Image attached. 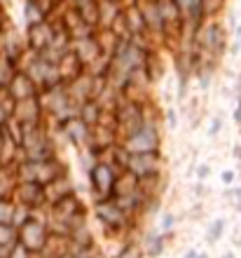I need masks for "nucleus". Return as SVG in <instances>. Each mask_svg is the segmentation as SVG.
<instances>
[{
    "label": "nucleus",
    "instance_id": "f257e3e1",
    "mask_svg": "<svg viewBox=\"0 0 241 258\" xmlns=\"http://www.w3.org/2000/svg\"><path fill=\"white\" fill-rule=\"evenodd\" d=\"M227 31L218 21V17L215 19H204L194 31V49L204 52V54H211L218 61L227 54Z\"/></svg>",
    "mask_w": 241,
    "mask_h": 258
},
{
    "label": "nucleus",
    "instance_id": "f03ea898",
    "mask_svg": "<svg viewBox=\"0 0 241 258\" xmlns=\"http://www.w3.org/2000/svg\"><path fill=\"white\" fill-rule=\"evenodd\" d=\"M94 211H96V216H99V221L103 223V232H108V235H124V232H129L136 225L134 218H129L115 204L113 197L94 202Z\"/></svg>",
    "mask_w": 241,
    "mask_h": 258
},
{
    "label": "nucleus",
    "instance_id": "7ed1b4c3",
    "mask_svg": "<svg viewBox=\"0 0 241 258\" xmlns=\"http://www.w3.org/2000/svg\"><path fill=\"white\" fill-rule=\"evenodd\" d=\"M115 117H117L115 134H117V143H122L127 136L136 134L145 124V120H143V103L129 101V99L122 96L120 103L115 106Z\"/></svg>",
    "mask_w": 241,
    "mask_h": 258
},
{
    "label": "nucleus",
    "instance_id": "20e7f679",
    "mask_svg": "<svg viewBox=\"0 0 241 258\" xmlns=\"http://www.w3.org/2000/svg\"><path fill=\"white\" fill-rule=\"evenodd\" d=\"M122 146L127 153H157V150H162L159 124H143L136 134L127 136Z\"/></svg>",
    "mask_w": 241,
    "mask_h": 258
},
{
    "label": "nucleus",
    "instance_id": "39448f33",
    "mask_svg": "<svg viewBox=\"0 0 241 258\" xmlns=\"http://www.w3.org/2000/svg\"><path fill=\"white\" fill-rule=\"evenodd\" d=\"M117 178V171L108 167L106 162H94L89 167V185H92V197L94 202L113 197V185Z\"/></svg>",
    "mask_w": 241,
    "mask_h": 258
},
{
    "label": "nucleus",
    "instance_id": "423d86ee",
    "mask_svg": "<svg viewBox=\"0 0 241 258\" xmlns=\"http://www.w3.org/2000/svg\"><path fill=\"white\" fill-rule=\"evenodd\" d=\"M45 239H47V228L38 218H28L26 223L17 228V242L31 253H40Z\"/></svg>",
    "mask_w": 241,
    "mask_h": 258
},
{
    "label": "nucleus",
    "instance_id": "0eeeda50",
    "mask_svg": "<svg viewBox=\"0 0 241 258\" xmlns=\"http://www.w3.org/2000/svg\"><path fill=\"white\" fill-rule=\"evenodd\" d=\"M127 171H131V174L138 178L150 176V174H162V171H164L162 150H157V153H129Z\"/></svg>",
    "mask_w": 241,
    "mask_h": 258
},
{
    "label": "nucleus",
    "instance_id": "6e6552de",
    "mask_svg": "<svg viewBox=\"0 0 241 258\" xmlns=\"http://www.w3.org/2000/svg\"><path fill=\"white\" fill-rule=\"evenodd\" d=\"M12 200L17 204L28 207V209H42V207H47V204H45V190H42V185L35 183V181H17Z\"/></svg>",
    "mask_w": 241,
    "mask_h": 258
},
{
    "label": "nucleus",
    "instance_id": "1a4fd4ad",
    "mask_svg": "<svg viewBox=\"0 0 241 258\" xmlns=\"http://www.w3.org/2000/svg\"><path fill=\"white\" fill-rule=\"evenodd\" d=\"M56 129H59V134L63 136L70 146H75L77 150H82L89 143V132H92V127H87L80 117H73V120L59 124Z\"/></svg>",
    "mask_w": 241,
    "mask_h": 258
},
{
    "label": "nucleus",
    "instance_id": "9d476101",
    "mask_svg": "<svg viewBox=\"0 0 241 258\" xmlns=\"http://www.w3.org/2000/svg\"><path fill=\"white\" fill-rule=\"evenodd\" d=\"M12 120L17 122H35V120H42L45 113H42V106H40V99L38 96H28V99H19L14 103V110H12Z\"/></svg>",
    "mask_w": 241,
    "mask_h": 258
},
{
    "label": "nucleus",
    "instance_id": "9b49d317",
    "mask_svg": "<svg viewBox=\"0 0 241 258\" xmlns=\"http://www.w3.org/2000/svg\"><path fill=\"white\" fill-rule=\"evenodd\" d=\"M7 92L14 96V101H19V99H28V96H38L40 94V89L35 87V82L28 78L24 71H14V75L10 78V82L5 85Z\"/></svg>",
    "mask_w": 241,
    "mask_h": 258
},
{
    "label": "nucleus",
    "instance_id": "f8f14e48",
    "mask_svg": "<svg viewBox=\"0 0 241 258\" xmlns=\"http://www.w3.org/2000/svg\"><path fill=\"white\" fill-rule=\"evenodd\" d=\"M49 38H52V24L47 19L26 26V47L28 49L40 52V49H45L49 45Z\"/></svg>",
    "mask_w": 241,
    "mask_h": 258
},
{
    "label": "nucleus",
    "instance_id": "ddd939ff",
    "mask_svg": "<svg viewBox=\"0 0 241 258\" xmlns=\"http://www.w3.org/2000/svg\"><path fill=\"white\" fill-rule=\"evenodd\" d=\"M35 164V183H49V181H54L56 176H61V174H66L68 167L66 162H61L59 155L49 157V160H42V162H33Z\"/></svg>",
    "mask_w": 241,
    "mask_h": 258
},
{
    "label": "nucleus",
    "instance_id": "4468645a",
    "mask_svg": "<svg viewBox=\"0 0 241 258\" xmlns=\"http://www.w3.org/2000/svg\"><path fill=\"white\" fill-rule=\"evenodd\" d=\"M42 190H45V204H54L59 202L61 197H66L68 192H73V181H70V174H61V176H56L54 181H49V183L42 185Z\"/></svg>",
    "mask_w": 241,
    "mask_h": 258
},
{
    "label": "nucleus",
    "instance_id": "2eb2a0df",
    "mask_svg": "<svg viewBox=\"0 0 241 258\" xmlns=\"http://www.w3.org/2000/svg\"><path fill=\"white\" fill-rule=\"evenodd\" d=\"M54 66H56V71H59L61 82H70L73 78H77L80 73H85V63L73 54V49L63 52V54L59 56V61L54 63Z\"/></svg>",
    "mask_w": 241,
    "mask_h": 258
},
{
    "label": "nucleus",
    "instance_id": "dca6fc26",
    "mask_svg": "<svg viewBox=\"0 0 241 258\" xmlns=\"http://www.w3.org/2000/svg\"><path fill=\"white\" fill-rule=\"evenodd\" d=\"M89 87H92V75L85 71V73H80L70 82H66L68 99H70L73 103H77V106L85 103V101H89Z\"/></svg>",
    "mask_w": 241,
    "mask_h": 258
},
{
    "label": "nucleus",
    "instance_id": "f3484780",
    "mask_svg": "<svg viewBox=\"0 0 241 258\" xmlns=\"http://www.w3.org/2000/svg\"><path fill=\"white\" fill-rule=\"evenodd\" d=\"M122 19H124V26H127L129 38H136V35L145 33V21H143V14H141V10H138L136 3L122 5Z\"/></svg>",
    "mask_w": 241,
    "mask_h": 258
},
{
    "label": "nucleus",
    "instance_id": "a211bd4d",
    "mask_svg": "<svg viewBox=\"0 0 241 258\" xmlns=\"http://www.w3.org/2000/svg\"><path fill=\"white\" fill-rule=\"evenodd\" d=\"M70 49H73V54L77 56L85 66H87V63H92L96 56L101 54V47H99V42H96L94 35L82 38V40H70Z\"/></svg>",
    "mask_w": 241,
    "mask_h": 258
},
{
    "label": "nucleus",
    "instance_id": "6ab92c4d",
    "mask_svg": "<svg viewBox=\"0 0 241 258\" xmlns=\"http://www.w3.org/2000/svg\"><path fill=\"white\" fill-rule=\"evenodd\" d=\"M143 71H145L147 80L157 85L164 78V59H162L159 49H147L145 52V61H143Z\"/></svg>",
    "mask_w": 241,
    "mask_h": 258
},
{
    "label": "nucleus",
    "instance_id": "aec40b11",
    "mask_svg": "<svg viewBox=\"0 0 241 258\" xmlns=\"http://www.w3.org/2000/svg\"><path fill=\"white\" fill-rule=\"evenodd\" d=\"M75 7V12L85 24L99 28V0H75L70 3Z\"/></svg>",
    "mask_w": 241,
    "mask_h": 258
},
{
    "label": "nucleus",
    "instance_id": "412c9836",
    "mask_svg": "<svg viewBox=\"0 0 241 258\" xmlns=\"http://www.w3.org/2000/svg\"><path fill=\"white\" fill-rule=\"evenodd\" d=\"M122 12L120 0H99V28H108Z\"/></svg>",
    "mask_w": 241,
    "mask_h": 258
},
{
    "label": "nucleus",
    "instance_id": "4be33fe9",
    "mask_svg": "<svg viewBox=\"0 0 241 258\" xmlns=\"http://www.w3.org/2000/svg\"><path fill=\"white\" fill-rule=\"evenodd\" d=\"M162 188H164V171L138 178V190L143 197H162Z\"/></svg>",
    "mask_w": 241,
    "mask_h": 258
},
{
    "label": "nucleus",
    "instance_id": "5701e85b",
    "mask_svg": "<svg viewBox=\"0 0 241 258\" xmlns=\"http://www.w3.org/2000/svg\"><path fill=\"white\" fill-rule=\"evenodd\" d=\"M138 190V176H134L131 171H120L117 178H115V185H113V197H120V195H131V192Z\"/></svg>",
    "mask_w": 241,
    "mask_h": 258
},
{
    "label": "nucleus",
    "instance_id": "b1692460",
    "mask_svg": "<svg viewBox=\"0 0 241 258\" xmlns=\"http://www.w3.org/2000/svg\"><path fill=\"white\" fill-rule=\"evenodd\" d=\"M183 12V24L190 26H199L201 24V0H176Z\"/></svg>",
    "mask_w": 241,
    "mask_h": 258
},
{
    "label": "nucleus",
    "instance_id": "393cba45",
    "mask_svg": "<svg viewBox=\"0 0 241 258\" xmlns=\"http://www.w3.org/2000/svg\"><path fill=\"white\" fill-rule=\"evenodd\" d=\"M14 185H17V171H14V164L0 167V197H12Z\"/></svg>",
    "mask_w": 241,
    "mask_h": 258
},
{
    "label": "nucleus",
    "instance_id": "a878e982",
    "mask_svg": "<svg viewBox=\"0 0 241 258\" xmlns=\"http://www.w3.org/2000/svg\"><path fill=\"white\" fill-rule=\"evenodd\" d=\"M101 103L99 101H85V103H80V113H77V117H80L82 122L87 124V127H94L96 122H99V115H101Z\"/></svg>",
    "mask_w": 241,
    "mask_h": 258
},
{
    "label": "nucleus",
    "instance_id": "bb28decb",
    "mask_svg": "<svg viewBox=\"0 0 241 258\" xmlns=\"http://www.w3.org/2000/svg\"><path fill=\"white\" fill-rule=\"evenodd\" d=\"M94 38H96V42H99V47H101V52L103 54H110L113 56V49H115V45H117V35L110 31V28H96V33H94Z\"/></svg>",
    "mask_w": 241,
    "mask_h": 258
},
{
    "label": "nucleus",
    "instance_id": "cd10ccee",
    "mask_svg": "<svg viewBox=\"0 0 241 258\" xmlns=\"http://www.w3.org/2000/svg\"><path fill=\"white\" fill-rule=\"evenodd\" d=\"M110 66H113V56H110V54H103V52H101L94 61L85 66V71H87L89 75H108Z\"/></svg>",
    "mask_w": 241,
    "mask_h": 258
},
{
    "label": "nucleus",
    "instance_id": "c85d7f7f",
    "mask_svg": "<svg viewBox=\"0 0 241 258\" xmlns=\"http://www.w3.org/2000/svg\"><path fill=\"white\" fill-rule=\"evenodd\" d=\"M225 0H201V21L204 19H215L222 12Z\"/></svg>",
    "mask_w": 241,
    "mask_h": 258
},
{
    "label": "nucleus",
    "instance_id": "c756f323",
    "mask_svg": "<svg viewBox=\"0 0 241 258\" xmlns=\"http://www.w3.org/2000/svg\"><path fill=\"white\" fill-rule=\"evenodd\" d=\"M167 239H169V232H167V235H150V237H147V249H145V253H147V256H159V253L164 251V244H167Z\"/></svg>",
    "mask_w": 241,
    "mask_h": 258
},
{
    "label": "nucleus",
    "instance_id": "7c9ffc66",
    "mask_svg": "<svg viewBox=\"0 0 241 258\" xmlns=\"http://www.w3.org/2000/svg\"><path fill=\"white\" fill-rule=\"evenodd\" d=\"M96 28L80 21V24H75L73 28H68V35H70V40H82V38H89V35H94Z\"/></svg>",
    "mask_w": 241,
    "mask_h": 258
},
{
    "label": "nucleus",
    "instance_id": "2f4dec72",
    "mask_svg": "<svg viewBox=\"0 0 241 258\" xmlns=\"http://www.w3.org/2000/svg\"><path fill=\"white\" fill-rule=\"evenodd\" d=\"M14 200L12 197H0V223H12L14 216Z\"/></svg>",
    "mask_w": 241,
    "mask_h": 258
},
{
    "label": "nucleus",
    "instance_id": "473e14b6",
    "mask_svg": "<svg viewBox=\"0 0 241 258\" xmlns=\"http://www.w3.org/2000/svg\"><path fill=\"white\" fill-rule=\"evenodd\" d=\"M14 71H17V66H14L10 59H5V56L0 54V87H5L7 82H10V78L14 75Z\"/></svg>",
    "mask_w": 241,
    "mask_h": 258
},
{
    "label": "nucleus",
    "instance_id": "72a5a7b5",
    "mask_svg": "<svg viewBox=\"0 0 241 258\" xmlns=\"http://www.w3.org/2000/svg\"><path fill=\"white\" fill-rule=\"evenodd\" d=\"M14 96L7 92V87H0V110H3V115L10 117L12 115V110H14Z\"/></svg>",
    "mask_w": 241,
    "mask_h": 258
},
{
    "label": "nucleus",
    "instance_id": "f704fd0d",
    "mask_svg": "<svg viewBox=\"0 0 241 258\" xmlns=\"http://www.w3.org/2000/svg\"><path fill=\"white\" fill-rule=\"evenodd\" d=\"M17 204V202H14ZM31 214H33V209H28V207H24V204H17L14 207V216H12V225L14 228H19V225H24L31 218Z\"/></svg>",
    "mask_w": 241,
    "mask_h": 258
},
{
    "label": "nucleus",
    "instance_id": "c9c22d12",
    "mask_svg": "<svg viewBox=\"0 0 241 258\" xmlns=\"http://www.w3.org/2000/svg\"><path fill=\"white\" fill-rule=\"evenodd\" d=\"M24 17H26V26H31V24H38V21L45 19V14H42L40 10L33 5V3H28V0H26V5H24Z\"/></svg>",
    "mask_w": 241,
    "mask_h": 258
},
{
    "label": "nucleus",
    "instance_id": "e433bc0d",
    "mask_svg": "<svg viewBox=\"0 0 241 258\" xmlns=\"http://www.w3.org/2000/svg\"><path fill=\"white\" fill-rule=\"evenodd\" d=\"M17 242V228L12 223H0V244H14Z\"/></svg>",
    "mask_w": 241,
    "mask_h": 258
},
{
    "label": "nucleus",
    "instance_id": "4c0bfd02",
    "mask_svg": "<svg viewBox=\"0 0 241 258\" xmlns=\"http://www.w3.org/2000/svg\"><path fill=\"white\" fill-rule=\"evenodd\" d=\"M222 230H225V221H222V218L213 221V223H211V228H208V242H215V239H220V237H222Z\"/></svg>",
    "mask_w": 241,
    "mask_h": 258
},
{
    "label": "nucleus",
    "instance_id": "58836bf2",
    "mask_svg": "<svg viewBox=\"0 0 241 258\" xmlns=\"http://www.w3.org/2000/svg\"><path fill=\"white\" fill-rule=\"evenodd\" d=\"M28 3H33V5H35V7H38V10H40V12H42V14H45V17H47V14H49V12H52L54 7L59 5L61 0H28Z\"/></svg>",
    "mask_w": 241,
    "mask_h": 258
},
{
    "label": "nucleus",
    "instance_id": "ea45409f",
    "mask_svg": "<svg viewBox=\"0 0 241 258\" xmlns=\"http://www.w3.org/2000/svg\"><path fill=\"white\" fill-rule=\"evenodd\" d=\"M220 132H222V115H213L211 124H208V139H215Z\"/></svg>",
    "mask_w": 241,
    "mask_h": 258
},
{
    "label": "nucleus",
    "instance_id": "a19ab883",
    "mask_svg": "<svg viewBox=\"0 0 241 258\" xmlns=\"http://www.w3.org/2000/svg\"><path fill=\"white\" fill-rule=\"evenodd\" d=\"M174 221H176V216L167 211V214L162 216V232H171V228H174Z\"/></svg>",
    "mask_w": 241,
    "mask_h": 258
},
{
    "label": "nucleus",
    "instance_id": "79ce46f5",
    "mask_svg": "<svg viewBox=\"0 0 241 258\" xmlns=\"http://www.w3.org/2000/svg\"><path fill=\"white\" fill-rule=\"evenodd\" d=\"M194 174H197V178H199V181H206V178L211 176V167L204 162V164H199V167L194 169Z\"/></svg>",
    "mask_w": 241,
    "mask_h": 258
},
{
    "label": "nucleus",
    "instance_id": "37998d69",
    "mask_svg": "<svg viewBox=\"0 0 241 258\" xmlns=\"http://www.w3.org/2000/svg\"><path fill=\"white\" fill-rule=\"evenodd\" d=\"M192 190H194V197H199V200H201V197H206V195H208V188H206L204 183H201V181H199V183H194Z\"/></svg>",
    "mask_w": 241,
    "mask_h": 258
},
{
    "label": "nucleus",
    "instance_id": "c03bdc74",
    "mask_svg": "<svg viewBox=\"0 0 241 258\" xmlns=\"http://www.w3.org/2000/svg\"><path fill=\"white\" fill-rule=\"evenodd\" d=\"M164 117H167V124H169L171 129H174L176 124H178V117H176V110H174V108H169V110H167V115H164Z\"/></svg>",
    "mask_w": 241,
    "mask_h": 258
},
{
    "label": "nucleus",
    "instance_id": "a18cd8bd",
    "mask_svg": "<svg viewBox=\"0 0 241 258\" xmlns=\"http://www.w3.org/2000/svg\"><path fill=\"white\" fill-rule=\"evenodd\" d=\"M234 178H236V174H234V171H232V169H225V171H222V183H234Z\"/></svg>",
    "mask_w": 241,
    "mask_h": 258
},
{
    "label": "nucleus",
    "instance_id": "49530a36",
    "mask_svg": "<svg viewBox=\"0 0 241 258\" xmlns=\"http://www.w3.org/2000/svg\"><path fill=\"white\" fill-rule=\"evenodd\" d=\"M7 28V14H5V10H3V5H0V33Z\"/></svg>",
    "mask_w": 241,
    "mask_h": 258
},
{
    "label": "nucleus",
    "instance_id": "de8ad7c7",
    "mask_svg": "<svg viewBox=\"0 0 241 258\" xmlns=\"http://www.w3.org/2000/svg\"><path fill=\"white\" fill-rule=\"evenodd\" d=\"M232 117H234V122L241 127V106H239V103H236V108H234V113H232Z\"/></svg>",
    "mask_w": 241,
    "mask_h": 258
},
{
    "label": "nucleus",
    "instance_id": "09e8293b",
    "mask_svg": "<svg viewBox=\"0 0 241 258\" xmlns=\"http://www.w3.org/2000/svg\"><path fill=\"white\" fill-rule=\"evenodd\" d=\"M5 120H7V117L3 115V110H0V122H5Z\"/></svg>",
    "mask_w": 241,
    "mask_h": 258
},
{
    "label": "nucleus",
    "instance_id": "8fccbe9b",
    "mask_svg": "<svg viewBox=\"0 0 241 258\" xmlns=\"http://www.w3.org/2000/svg\"><path fill=\"white\" fill-rule=\"evenodd\" d=\"M194 258H208V256H206V253H197V256H194Z\"/></svg>",
    "mask_w": 241,
    "mask_h": 258
},
{
    "label": "nucleus",
    "instance_id": "3c124183",
    "mask_svg": "<svg viewBox=\"0 0 241 258\" xmlns=\"http://www.w3.org/2000/svg\"><path fill=\"white\" fill-rule=\"evenodd\" d=\"M194 256H197V253H194V251H190V253H188V256H185V258H194Z\"/></svg>",
    "mask_w": 241,
    "mask_h": 258
},
{
    "label": "nucleus",
    "instance_id": "603ef678",
    "mask_svg": "<svg viewBox=\"0 0 241 258\" xmlns=\"http://www.w3.org/2000/svg\"><path fill=\"white\" fill-rule=\"evenodd\" d=\"M222 258H234V253H225V256H222Z\"/></svg>",
    "mask_w": 241,
    "mask_h": 258
},
{
    "label": "nucleus",
    "instance_id": "864d4df0",
    "mask_svg": "<svg viewBox=\"0 0 241 258\" xmlns=\"http://www.w3.org/2000/svg\"><path fill=\"white\" fill-rule=\"evenodd\" d=\"M66 3H75V0H66Z\"/></svg>",
    "mask_w": 241,
    "mask_h": 258
},
{
    "label": "nucleus",
    "instance_id": "5fc2aeb1",
    "mask_svg": "<svg viewBox=\"0 0 241 258\" xmlns=\"http://www.w3.org/2000/svg\"><path fill=\"white\" fill-rule=\"evenodd\" d=\"M239 106H241V96H239Z\"/></svg>",
    "mask_w": 241,
    "mask_h": 258
}]
</instances>
